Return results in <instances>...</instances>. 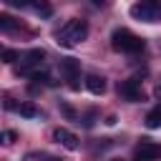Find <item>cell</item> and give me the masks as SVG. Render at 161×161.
Returning a JSON list of instances; mask_svg holds the SVG:
<instances>
[{
  "label": "cell",
  "mask_w": 161,
  "mask_h": 161,
  "mask_svg": "<svg viewBox=\"0 0 161 161\" xmlns=\"http://www.w3.org/2000/svg\"><path fill=\"white\" fill-rule=\"evenodd\" d=\"M86 38H88V23H86V20H80V18L68 20V23L55 33V43H58V45H63V48L80 45Z\"/></svg>",
  "instance_id": "obj_1"
},
{
  "label": "cell",
  "mask_w": 161,
  "mask_h": 161,
  "mask_svg": "<svg viewBox=\"0 0 161 161\" xmlns=\"http://www.w3.org/2000/svg\"><path fill=\"white\" fill-rule=\"evenodd\" d=\"M91 3H93V5H103L106 0H91Z\"/></svg>",
  "instance_id": "obj_18"
},
{
  "label": "cell",
  "mask_w": 161,
  "mask_h": 161,
  "mask_svg": "<svg viewBox=\"0 0 161 161\" xmlns=\"http://www.w3.org/2000/svg\"><path fill=\"white\" fill-rule=\"evenodd\" d=\"M48 161H60V158H55V156H48Z\"/></svg>",
  "instance_id": "obj_19"
},
{
  "label": "cell",
  "mask_w": 161,
  "mask_h": 161,
  "mask_svg": "<svg viewBox=\"0 0 161 161\" xmlns=\"http://www.w3.org/2000/svg\"><path fill=\"white\" fill-rule=\"evenodd\" d=\"M0 138H3V143H5V146H10V143H15L18 133H15V131H3V136H0Z\"/></svg>",
  "instance_id": "obj_17"
},
{
  "label": "cell",
  "mask_w": 161,
  "mask_h": 161,
  "mask_svg": "<svg viewBox=\"0 0 161 161\" xmlns=\"http://www.w3.org/2000/svg\"><path fill=\"white\" fill-rule=\"evenodd\" d=\"M143 45L146 43L136 33H131L128 28H116L111 33V48L118 53H138V50H143Z\"/></svg>",
  "instance_id": "obj_2"
},
{
  "label": "cell",
  "mask_w": 161,
  "mask_h": 161,
  "mask_svg": "<svg viewBox=\"0 0 161 161\" xmlns=\"http://www.w3.org/2000/svg\"><path fill=\"white\" fill-rule=\"evenodd\" d=\"M0 30H3V33H13V30H18L15 18H10L8 13H3V15H0Z\"/></svg>",
  "instance_id": "obj_12"
},
{
  "label": "cell",
  "mask_w": 161,
  "mask_h": 161,
  "mask_svg": "<svg viewBox=\"0 0 161 161\" xmlns=\"http://www.w3.org/2000/svg\"><path fill=\"white\" fill-rule=\"evenodd\" d=\"M111 161H123V158H111Z\"/></svg>",
  "instance_id": "obj_20"
},
{
  "label": "cell",
  "mask_w": 161,
  "mask_h": 161,
  "mask_svg": "<svg viewBox=\"0 0 161 161\" xmlns=\"http://www.w3.org/2000/svg\"><path fill=\"white\" fill-rule=\"evenodd\" d=\"M58 70H60V75H63V80H68V86L75 91L78 88V78H80V63L75 60V58H60V63H58Z\"/></svg>",
  "instance_id": "obj_5"
},
{
  "label": "cell",
  "mask_w": 161,
  "mask_h": 161,
  "mask_svg": "<svg viewBox=\"0 0 161 161\" xmlns=\"http://www.w3.org/2000/svg\"><path fill=\"white\" fill-rule=\"evenodd\" d=\"M86 88L93 93V96H103L106 93V78L96 75V73H88L86 75Z\"/></svg>",
  "instance_id": "obj_9"
},
{
  "label": "cell",
  "mask_w": 161,
  "mask_h": 161,
  "mask_svg": "<svg viewBox=\"0 0 161 161\" xmlns=\"http://www.w3.org/2000/svg\"><path fill=\"white\" fill-rule=\"evenodd\" d=\"M5 3H8V5H15V8H28V5H33V8H35L40 0H5Z\"/></svg>",
  "instance_id": "obj_15"
},
{
  "label": "cell",
  "mask_w": 161,
  "mask_h": 161,
  "mask_svg": "<svg viewBox=\"0 0 161 161\" xmlns=\"http://www.w3.org/2000/svg\"><path fill=\"white\" fill-rule=\"evenodd\" d=\"M43 63H45V50L33 48V50H28L25 55H20L18 73H20V75H35V73L43 68Z\"/></svg>",
  "instance_id": "obj_4"
},
{
  "label": "cell",
  "mask_w": 161,
  "mask_h": 161,
  "mask_svg": "<svg viewBox=\"0 0 161 161\" xmlns=\"http://www.w3.org/2000/svg\"><path fill=\"white\" fill-rule=\"evenodd\" d=\"M96 118H98V111H88V113H86L80 121H83V126H86V128H91V126L96 123Z\"/></svg>",
  "instance_id": "obj_14"
},
{
  "label": "cell",
  "mask_w": 161,
  "mask_h": 161,
  "mask_svg": "<svg viewBox=\"0 0 161 161\" xmlns=\"http://www.w3.org/2000/svg\"><path fill=\"white\" fill-rule=\"evenodd\" d=\"M131 15L143 23H156L161 15V0H138L131 5Z\"/></svg>",
  "instance_id": "obj_3"
},
{
  "label": "cell",
  "mask_w": 161,
  "mask_h": 161,
  "mask_svg": "<svg viewBox=\"0 0 161 161\" xmlns=\"http://www.w3.org/2000/svg\"><path fill=\"white\" fill-rule=\"evenodd\" d=\"M3 60H5V63H15V60H20V53L13 50V48H5V50H3Z\"/></svg>",
  "instance_id": "obj_13"
},
{
  "label": "cell",
  "mask_w": 161,
  "mask_h": 161,
  "mask_svg": "<svg viewBox=\"0 0 161 161\" xmlns=\"http://www.w3.org/2000/svg\"><path fill=\"white\" fill-rule=\"evenodd\" d=\"M136 158L138 161H156V158H161V146L153 143L151 138H141V143L136 146Z\"/></svg>",
  "instance_id": "obj_7"
},
{
  "label": "cell",
  "mask_w": 161,
  "mask_h": 161,
  "mask_svg": "<svg viewBox=\"0 0 161 161\" xmlns=\"http://www.w3.org/2000/svg\"><path fill=\"white\" fill-rule=\"evenodd\" d=\"M23 118H35V116H40V111L35 108V103H30V101H23V103H18V108H15Z\"/></svg>",
  "instance_id": "obj_11"
},
{
  "label": "cell",
  "mask_w": 161,
  "mask_h": 161,
  "mask_svg": "<svg viewBox=\"0 0 161 161\" xmlns=\"http://www.w3.org/2000/svg\"><path fill=\"white\" fill-rule=\"evenodd\" d=\"M53 138H55L63 148H68V151H75V148L80 146L78 136H75L73 131H68V128H55V131H53Z\"/></svg>",
  "instance_id": "obj_8"
},
{
  "label": "cell",
  "mask_w": 161,
  "mask_h": 161,
  "mask_svg": "<svg viewBox=\"0 0 161 161\" xmlns=\"http://www.w3.org/2000/svg\"><path fill=\"white\" fill-rule=\"evenodd\" d=\"M118 96H121L123 101H128V103L143 101V96H141V80H136V78L121 80V83H118Z\"/></svg>",
  "instance_id": "obj_6"
},
{
  "label": "cell",
  "mask_w": 161,
  "mask_h": 161,
  "mask_svg": "<svg viewBox=\"0 0 161 161\" xmlns=\"http://www.w3.org/2000/svg\"><path fill=\"white\" fill-rule=\"evenodd\" d=\"M146 128H161V103L158 106H153L148 113H146Z\"/></svg>",
  "instance_id": "obj_10"
},
{
  "label": "cell",
  "mask_w": 161,
  "mask_h": 161,
  "mask_svg": "<svg viewBox=\"0 0 161 161\" xmlns=\"http://www.w3.org/2000/svg\"><path fill=\"white\" fill-rule=\"evenodd\" d=\"M60 111H63V116H65L68 121H75V118H78V116H75V111H73L68 103H60Z\"/></svg>",
  "instance_id": "obj_16"
}]
</instances>
